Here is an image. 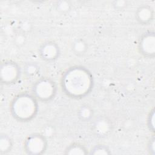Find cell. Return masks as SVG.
Instances as JSON below:
<instances>
[{"label": "cell", "instance_id": "6da1fadb", "mask_svg": "<svg viewBox=\"0 0 155 155\" xmlns=\"http://www.w3.org/2000/svg\"><path fill=\"white\" fill-rule=\"evenodd\" d=\"M91 72L82 66H73L66 70L61 79V86L69 97L79 99L87 96L93 87Z\"/></svg>", "mask_w": 155, "mask_h": 155}, {"label": "cell", "instance_id": "7a4b0ae2", "mask_svg": "<svg viewBox=\"0 0 155 155\" xmlns=\"http://www.w3.org/2000/svg\"><path fill=\"white\" fill-rule=\"evenodd\" d=\"M38 100L32 94L21 93L15 96L10 104L12 117L21 122H27L34 119L38 111Z\"/></svg>", "mask_w": 155, "mask_h": 155}, {"label": "cell", "instance_id": "3957f363", "mask_svg": "<svg viewBox=\"0 0 155 155\" xmlns=\"http://www.w3.org/2000/svg\"><path fill=\"white\" fill-rule=\"evenodd\" d=\"M31 91L32 94L38 101L47 102L54 97L57 91V87L52 79L43 77L34 83Z\"/></svg>", "mask_w": 155, "mask_h": 155}, {"label": "cell", "instance_id": "277c9868", "mask_svg": "<svg viewBox=\"0 0 155 155\" xmlns=\"http://www.w3.org/2000/svg\"><path fill=\"white\" fill-rule=\"evenodd\" d=\"M23 146L28 154H42L47 150V139L42 133H32L25 138Z\"/></svg>", "mask_w": 155, "mask_h": 155}, {"label": "cell", "instance_id": "5b68a950", "mask_svg": "<svg viewBox=\"0 0 155 155\" xmlns=\"http://www.w3.org/2000/svg\"><path fill=\"white\" fill-rule=\"evenodd\" d=\"M21 74V68L16 62L10 60H4L1 62L0 79L2 84L10 85L16 83L20 78Z\"/></svg>", "mask_w": 155, "mask_h": 155}, {"label": "cell", "instance_id": "8992f818", "mask_svg": "<svg viewBox=\"0 0 155 155\" xmlns=\"http://www.w3.org/2000/svg\"><path fill=\"white\" fill-rule=\"evenodd\" d=\"M139 53L145 58H153L155 55V36L154 31L143 33L138 42Z\"/></svg>", "mask_w": 155, "mask_h": 155}, {"label": "cell", "instance_id": "52a82bcc", "mask_svg": "<svg viewBox=\"0 0 155 155\" xmlns=\"http://www.w3.org/2000/svg\"><path fill=\"white\" fill-rule=\"evenodd\" d=\"M38 52L42 60L50 62L56 60L59 57L60 48L54 41H48L40 45Z\"/></svg>", "mask_w": 155, "mask_h": 155}, {"label": "cell", "instance_id": "ba28073f", "mask_svg": "<svg viewBox=\"0 0 155 155\" xmlns=\"http://www.w3.org/2000/svg\"><path fill=\"white\" fill-rule=\"evenodd\" d=\"M91 130L96 136L99 137H105L112 130L111 122L105 117H99L93 122Z\"/></svg>", "mask_w": 155, "mask_h": 155}, {"label": "cell", "instance_id": "9c48e42d", "mask_svg": "<svg viewBox=\"0 0 155 155\" xmlns=\"http://www.w3.org/2000/svg\"><path fill=\"white\" fill-rule=\"evenodd\" d=\"M154 12L151 6L145 4L139 6L136 12V21L141 25H148L154 19Z\"/></svg>", "mask_w": 155, "mask_h": 155}, {"label": "cell", "instance_id": "30bf717a", "mask_svg": "<svg viewBox=\"0 0 155 155\" xmlns=\"http://www.w3.org/2000/svg\"><path fill=\"white\" fill-rule=\"evenodd\" d=\"M71 50L74 54L82 56L88 50L87 42L82 38H77L71 44Z\"/></svg>", "mask_w": 155, "mask_h": 155}, {"label": "cell", "instance_id": "8fae6325", "mask_svg": "<svg viewBox=\"0 0 155 155\" xmlns=\"http://www.w3.org/2000/svg\"><path fill=\"white\" fill-rule=\"evenodd\" d=\"M13 142L11 137L5 133H1L0 136V153L6 154L11 151Z\"/></svg>", "mask_w": 155, "mask_h": 155}, {"label": "cell", "instance_id": "7c38bea8", "mask_svg": "<svg viewBox=\"0 0 155 155\" xmlns=\"http://www.w3.org/2000/svg\"><path fill=\"white\" fill-rule=\"evenodd\" d=\"M65 154H88V150L86 147L80 143H73L68 146L64 150Z\"/></svg>", "mask_w": 155, "mask_h": 155}, {"label": "cell", "instance_id": "4fadbf2b", "mask_svg": "<svg viewBox=\"0 0 155 155\" xmlns=\"http://www.w3.org/2000/svg\"><path fill=\"white\" fill-rule=\"evenodd\" d=\"M94 115L93 108L88 105H82L78 111V116L80 120L83 122L90 120Z\"/></svg>", "mask_w": 155, "mask_h": 155}, {"label": "cell", "instance_id": "5bb4252c", "mask_svg": "<svg viewBox=\"0 0 155 155\" xmlns=\"http://www.w3.org/2000/svg\"><path fill=\"white\" fill-rule=\"evenodd\" d=\"M24 72L27 78H33L38 74L39 67L35 62L27 63L24 68Z\"/></svg>", "mask_w": 155, "mask_h": 155}, {"label": "cell", "instance_id": "9a60e30c", "mask_svg": "<svg viewBox=\"0 0 155 155\" xmlns=\"http://www.w3.org/2000/svg\"><path fill=\"white\" fill-rule=\"evenodd\" d=\"M90 154H110L111 151L108 147L105 145L100 144L96 145L91 148L90 151L88 153Z\"/></svg>", "mask_w": 155, "mask_h": 155}, {"label": "cell", "instance_id": "2e32d148", "mask_svg": "<svg viewBox=\"0 0 155 155\" xmlns=\"http://www.w3.org/2000/svg\"><path fill=\"white\" fill-rule=\"evenodd\" d=\"M154 108L152 109L148 115V117H147V127L149 129V130L151 132H153V133H154Z\"/></svg>", "mask_w": 155, "mask_h": 155}, {"label": "cell", "instance_id": "e0dca14e", "mask_svg": "<svg viewBox=\"0 0 155 155\" xmlns=\"http://www.w3.org/2000/svg\"><path fill=\"white\" fill-rule=\"evenodd\" d=\"M155 139L154 136H153L149 140L148 142V145H147V148H148V151H149V153L151 154L154 155L155 154V151H154V142Z\"/></svg>", "mask_w": 155, "mask_h": 155}, {"label": "cell", "instance_id": "ac0fdd59", "mask_svg": "<svg viewBox=\"0 0 155 155\" xmlns=\"http://www.w3.org/2000/svg\"><path fill=\"white\" fill-rule=\"evenodd\" d=\"M113 7L118 10H120L124 9L127 7V2L124 1H114L113 2Z\"/></svg>", "mask_w": 155, "mask_h": 155}]
</instances>
